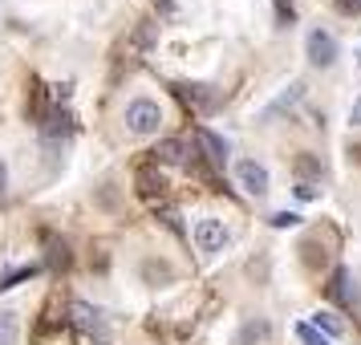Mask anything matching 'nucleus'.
<instances>
[{
	"label": "nucleus",
	"mask_w": 361,
	"mask_h": 345,
	"mask_svg": "<svg viewBox=\"0 0 361 345\" xmlns=\"http://www.w3.org/2000/svg\"><path fill=\"white\" fill-rule=\"evenodd\" d=\"M150 163H163V167H187V147H183V138H163L159 147L150 150Z\"/></svg>",
	"instance_id": "10"
},
{
	"label": "nucleus",
	"mask_w": 361,
	"mask_h": 345,
	"mask_svg": "<svg viewBox=\"0 0 361 345\" xmlns=\"http://www.w3.org/2000/svg\"><path fill=\"white\" fill-rule=\"evenodd\" d=\"M296 224H300V215L296 212H276L272 215V228H296Z\"/></svg>",
	"instance_id": "22"
},
{
	"label": "nucleus",
	"mask_w": 361,
	"mask_h": 345,
	"mask_svg": "<svg viewBox=\"0 0 361 345\" xmlns=\"http://www.w3.org/2000/svg\"><path fill=\"white\" fill-rule=\"evenodd\" d=\"M296 199H317L321 195V183H309V179H296Z\"/></svg>",
	"instance_id": "20"
},
{
	"label": "nucleus",
	"mask_w": 361,
	"mask_h": 345,
	"mask_svg": "<svg viewBox=\"0 0 361 345\" xmlns=\"http://www.w3.org/2000/svg\"><path fill=\"white\" fill-rule=\"evenodd\" d=\"M154 8H163V13H175V4H171V0H154Z\"/></svg>",
	"instance_id": "26"
},
{
	"label": "nucleus",
	"mask_w": 361,
	"mask_h": 345,
	"mask_svg": "<svg viewBox=\"0 0 361 345\" xmlns=\"http://www.w3.org/2000/svg\"><path fill=\"white\" fill-rule=\"evenodd\" d=\"M293 171H296V179H309V183L325 179V163H321L317 155H309V150H300V155L293 159Z\"/></svg>",
	"instance_id": "12"
},
{
	"label": "nucleus",
	"mask_w": 361,
	"mask_h": 345,
	"mask_svg": "<svg viewBox=\"0 0 361 345\" xmlns=\"http://www.w3.org/2000/svg\"><path fill=\"white\" fill-rule=\"evenodd\" d=\"M69 131H73V118H69V110H61V106H53L49 118L41 122V138L49 143V147H57V143H66Z\"/></svg>",
	"instance_id": "8"
},
{
	"label": "nucleus",
	"mask_w": 361,
	"mask_h": 345,
	"mask_svg": "<svg viewBox=\"0 0 361 345\" xmlns=\"http://www.w3.org/2000/svg\"><path fill=\"white\" fill-rule=\"evenodd\" d=\"M159 215H163V224H166L171 231H183V224H179V212H175V207H163Z\"/></svg>",
	"instance_id": "23"
},
{
	"label": "nucleus",
	"mask_w": 361,
	"mask_h": 345,
	"mask_svg": "<svg viewBox=\"0 0 361 345\" xmlns=\"http://www.w3.org/2000/svg\"><path fill=\"white\" fill-rule=\"evenodd\" d=\"M17 313H8V309H0V345H13L17 341Z\"/></svg>",
	"instance_id": "17"
},
{
	"label": "nucleus",
	"mask_w": 361,
	"mask_h": 345,
	"mask_svg": "<svg viewBox=\"0 0 361 345\" xmlns=\"http://www.w3.org/2000/svg\"><path fill=\"white\" fill-rule=\"evenodd\" d=\"M69 325L78 329L85 341H90V337L106 341V321H102V313L94 309V305H85V301H73V305H69Z\"/></svg>",
	"instance_id": "3"
},
{
	"label": "nucleus",
	"mask_w": 361,
	"mask_h": 345,
	"mask_svg": "<svg viewBox=\"0 0 361 345\" xmlns=\"http://www.w3.org/2000/svg\"><path fill=\"white\" fill-rule=\"evenodd\" d=\"M305 90H309L305 82H293L288 90H284V94H276V98L268 102V106H264L260 114H256V122H276L280 114H293L296 106L305 102Z\"/></svg>",
	"instance_id": "5"
},
{
	"label": "nucleus",
	"mask_w": 361,
	"mask_h": 345,
	"mask_svg": "<svg viewBox=\"0 0 361 345\" xmlns=\"http://www.w3.org/2000/svg\"><path fill=\"white\" fill-rule=\"evenodd\" d=\"M134 183H138V191H142V195L147 199H163V175H159V163H150V167H138V171H134Z\"/></svg>",
	"instance_id": "11"
},
{
	"label": "nucleus",
	"mask_w": 361,
	"mask_h": 345,
	"mask_svg": "<svg viewBox=\"0 0 361 345\" xmlns=\"http://www.w3.org/2000/svg\"><path fill=\"white\" fill-rule=\"evenodd\" d=\"M276 17H280V25H288V20H293V8H288L284 0H276Z\"/></svg>",
	"instance_id": "24"
},
{
	"label": "nucleus",
	"mask_w": 361,
	"mask_h": 345,
	"mask_svg": "<svg viewBox=\"0 0 361 345\" xmlns=\"http://www.w3.org/2000/svg\"><path fill=\"white\" fill-rule=\"evenodd\" d=\"M163 126V110H159V102L154 98H134L126 106V131L138 134V138H150V134H159Z\"/></svg>",
	"instance_id": "1"
},
{
	"label": "nucleus",
	"mask_w": 361,
	"mask_h": 345,
	"mask_svg": "<svg viewBox=\"0 0 361 345\" xmlns=\"http://www.w3.org/2000/svg\"><path fill=\"white\" fill-rule=\"evenodd\" d=\"M191 236H195V248L199 252H207V256L228 244V228H224V219H215V215H203Z\"/></svg>",
	"instance_id": "6"
},
{
	"label": "nucleus",
	"mask_w": 361,
	"mask_h": 345,
	"mask_svg": "<svg viewBox=\"0 0 361 345\" xmlns=\"http://www.w3.org/2000/svg\"><path fill=\"white\" fill-rule=\"evenodd\" d=\"M296 341L300 345H329V337L312 325V321H300V325H296Z\"/></svg>",
	"instance_id": "16"
},
{
	"label": "nucleus",
	"mask_w": 361,
	"mask_h": 345,
	"mask_svg": "<svg viewBox=\"0 0 361 345\" xmlns=\"http://www.w3.org/2000/svg\"><path fill=\"white\" fill-rule=\"evenodd\" d=\"M4 187H8V163L0 159V195H4Z\"/></svg>",
	"instance_id": "25"
},
{
	"label": "nucleus",
	"mask_w": 361,
	"mask_h": 345,
	"mask_svg": "<svg viewBox=\"0 0 361 345\" xmlns=\"http://www.w3.org/2000/svg\"><path fill=\"white\" fill-rule=\"evenodd\" d=\"M333 8H337V13H341V17H361V0H333Z\"/></svg>",
	"instance_id": "21"
},
{
	"label": "nucleus",
	"mask_w": 361,
	"mask_h": 345,
	"mask_svg": "<svg viewBox=\"0 0 361 345\" xmlns=\"http://www.w3.org/2000/svg\"><path fill=\"white\" fill-rule=\"evenodd\" d=\"M312 325L321 329L325 337H337V333H341V321H337L333 313H312Z\"/></svg>",
	"instance_id": "19"
},
{
	"label": "nucleus",
	"mask_w": 361,
	"mask_h": 345,
	"mask_svg": "<svg viewBox=\"0 0 361 345\" xmlns=\"http://www.w3.org/2000/svg\"><path fill=\"white\" fill-rule=\"evenodd\" d=\"M37 277V264H25V268H13V272H4L0 277V293H8V289H17V284H25V280Z\"/></svg>",
	"instance_id": "15"
},
{
	"label": "nucleus",
	"mask_w": 361,
	"mask_h": 345,
	"mask_svg": "<svg viewBox=\"0 0 361 345\" xmlns=\"http://www.w3.org/2000/svg\"><path fill=\"white\" fill-rule=\"evenodd\" d=\"M235 183L244 187L247 195H256V199L272 191V179H268V167H264V163H256V159H240V163H235Z\"/></svg>",
	"instance_id": "4"
},
{
	"label": "nucleus",
	"mask_w": 361,
	"mask_h": 345,
	"mask_svg": "<svg viewBox=\"0 0 361 345\" xmlns=\"http://www.w3.org/2000/svg\"><path fill=\"white\" fill-rule=\"evenodd\" d=\"M349 159H357V163H361V143H353V147H349Z\"/></svg>",
	"instance_id": "27"
},
{
	"label": "nucleus",
	"mask_w": 361,
	"mask_h": 345,
	"mask_svg": "<svg viewBox=\"0 0 361 345\" xmlns=\"http://www.w3.org/2000/svg\"><path fill=\"white\" fill-rule=\"evenodd\" d=\"M325 293H329V301H337V305H353V289H349V272H345V268H333Z\"/></svg>",
	"instance_id": "14"
},
{
	"label": "nucleus",
	"mask_w": 361,
	"mask_h": 345,
	"mask_svg": "<svg viewBox=\"0 0 361 345\" xmlns=\"http://www.w3.org/2000/svg\"><path fill=\"white\" fill-rule=\"evenodd\" d=\"M305 53H309V61L317 69H329V66H337V37L329 33V29H309V37H305Z\"/></svg>",
	"instance_id": "2"
},
{
	"label": "nucleus",
	"mask_w": 361,
	"mask_h": 345,
	"mask_svg": "<svg viewBox=\"0 0 361 345\" xmlns=\"http://www.w3.org/2000/svg\"><path fill=\"white\" fill-rule=\"evenodd\" d=\"M142 277H147V284L171 280V264H166V260H147V264H142Z\"/></svg>",
	"instance_id": "18"
},
{
	"label": "nucleus",
	"mask_w": 361,
	"mask_h": 345,
	"mask_svg": "<svg viewBox=\"0 0 361 345\" xmlns=\"http://www.w3.org/2000/svg\"><path fill=\"white\" fill-rule=\"evenodd\" d=\"M195 143H199V150H203V159H212L215 167L228 163V143H224L215 131H207V126H195Z\"/></svg>",
	"instance_id": "9"
},
{
	"label": "nucleus",
	"mask_w": 361,
	"mask_h": 345,
	"mask_svg": "<svg viewBox=\"0 0 361 345\" xmlns=\"http://www.w3.org/2000/svg\"><path fill=\"white\" fill-rule=\"evenodd\" d=\"M175 90V98L187 106V110H195V114H207L215 106V94H212V85H195V82H175L171 85Z\"/></svg>",
	"instance_id": "7"
},
{
	"label": "nucleus",
	"mask_w": 361,
	"mask_h": 345,
	"mask_svg": "<svg viewBox=\"0 0 361 345\" xmlns=\"http://www.w3.org/2000/svg\"><path fill=\"white\" fill-rule=\"evenodd\" d=\"M41 244H45V260H49V268H69V244L66 240H57L53 231H41Z\"/></svg>",
	"instance_id": "13"
}]
</instances>
